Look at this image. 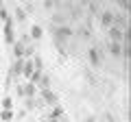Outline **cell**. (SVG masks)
<instances>
[{
	"label": "cell",
	"mask_w": 131,
	"mask_h": 122,
	"mask_svg": "<svg viewBox=\"0 0 131 122\" xmlns=\"http://www.w3.org/2000/svg\"><path fill=\"white\" fill-rule=\"evenodd\" d=\"M31 61H33V68H35V70H44V61L39 59L37 55H33V57H31Z\"/></svg>",
	"instance_id": "17"
},
{
	"label": "cell",
	"mask_w": 131,
	"mask_h": 122,
	"mask_svg": "<svg viewBox=\"0 0 131 122\" xmlns=\"http://www.w3.org/2000/svg\"><path fill=\"white\" fill-rule=\"evenodd\" d=\"M0 120L2 122H11L13 120V109H5V111L0 113Z\"/></svg>",
	"instance_id": "16"
},
{
	"label": "cell",
	"mask_w": 131,
	"mask_h": 122,
	"mask_svg": "<svg viewBox=\"0 0 131 122\" xmlns=\"http://www.w3.org/2000/svg\"><path fill=\"white\" fill-rule=\"evenodd\" d=\"M13 15H15V20H18V22H26V18H28V13L22 9V7H15Z\"/></svg>",
	"instance_id": "15"
},
{
	"label": "cell",
	"mask_w": 131,
	"mask_h": 122,
	"mask_svg": "<svg viewBox=\"0 0 131 122\" xmlns=\"http://www.w3.org/2000/svg\"><path fill=\"white\" fill-rule=\"evenodd\" d=\"M109 55L116 57V59H120V57H122V44H118V42H109Z\"/></svg>",
	"instance_id": "11"
},
{
	"label": "cell",
	"mask_w": 131,
	"mask_h": 122,
	"mask_svg": "<svg viewBox=\"0 0 131 122\" xmlns=\"http://www.w3.org/2000/svg\"><path fill=\"white\" fill-rule=\"evenodd\" d=\"M114 26H118V28H122V31H127V26H129L127 13H114Z\"/></svg>",
	"instance_id": "7"
},
{
	"label": "cell",
	"mask_w": 131,
	"mask_h": 122,
	"mask_svg": "<svg viewBox=\"0 0 131 122\" xmlns=\"http://www.w3.org/2000/svg\"><path fill=\"white\" fill-rule=\"evenodd\" d=\"M31 39H42L44 37V28L39 26V24H33L31 26V35H28Z\"/></svg>",
	"instance_id": "13"
},
{
	"label": "cell",
	"mask_w": 131,
	"mask_h": 122,
	"mask_svg": "<svg viewBox=\"0 0 131 122\" xmlns=\"http://www.w3.org/2000/svg\"><path fill=\"white\" fill-rule=\"evenodd\" d=\"M26 109H35V100L33 98H26Z\"/></svg>",
	"instance_id": "22"
},
{
	"label": "cell",
	"mask_w": 131,
	"mask_h": 122,
	"mask_svg": "<svg viewBox=\"0 0 131 122\" xmlns=\"http://www.w3.org/2000/svg\"><path fill=\"white\" fill-rule=\"evenodd\" d=\"M101 26H105V28H109V26H114V11H101Z\"/></svg>",
	"instance_id": "5"
},
{
	"label": "cell",
	"mask_w": 131,
	"mask_h": 122,
	"mask_svg": "<svg viewBox=\"0 0 131 122\" xmlns=\"http://www.w3.org/2000/svg\"><path fill=\"white\" fill-rule=\"evenodd\" d=\"M116 2H118V7H120L122 11H127V9H129V0H116Z\"/></svg>",
	"instance_id": "20"
},
{
	"label": "cell",
	"mask_w": 131,
	"mask_h": 122,
	"mask_svg": "<svg viewBox=\"0 0 131 122\" xmlns=\"http://www.w3.org/2000/svg\"><path fill=\"white\" fill-rule=\"evenodd\" d=\"M85 122H96V120H94V118L90 116V118H85Z\"/></svg>",
	"instance_id": "23"
},
{
	"label": "cell",
	"mask_w": 131,
	"mask_h": 122,
	"mask_svg": "<svg viewBox=\"0 0 131 122\" xmlns=\"http://www.w3.org/2000/svg\"><path fill=\"white\" fill-rule=\"evenodd\" d=\"M11 46H13V57H15V59H24V50H26V46H24L20 39H15Z\"/></svg>",
	"instance_id": "9"
},
{
	"label": "cell",
	"mask_w": 131,
	"mask_h": 122,
	"mask_svg": "<svg viewBox=\"0 0 131 122\" xmlns=\"http://www.w3.org/2000/svg\"><path fill=\"white\" fill-rule=\"evenodd\" d=\"M22 66H24V59H15L13 63H11L9 74H11V76H20V74H22Z\"/></svg>",
	"instance_id": "10"
},
{
	"label": "cell",
	"mask_w": 131,
	"mask_h": 122,
	"mask_svg": "<svg viewBox=\"0 0 131 122\" xmlns=\"http://www.w3.org/2000/svg\"><path fill=\"white\" fill-rule=\"evenodd\" d=\"M48 87H50V76H48V72H42L37 81V89H48Z\"/></svg>",
	"instance_id": "12"
},
{
	"label": "cell",
	"mask_w": 131,
	"mask_h": 122,
	"mask_svg": "<svg viewBox=\"0 0 131 122\" xmlns=\"http://www.w3.org/2000/svg\"><path fill=\"white\" fill-rule=\"evenodd\" d=\"M55 24H59V26L66 24V18H63V15H55Z\"/></svg>",
	"instance_id": "21"
},
{
	"label": "cell",
	"mask_w": 131,
	"mask_h": 122,
	"mask_svg": "<svg viewBox=\"0 0 131 122\" xmlns=\"http://www.w3.org/2000/svg\"><path fill=\"white\" fill-rule=\"evenodd\" d=\"M39 96H42V100H44L46 105H50V107H57V103H59L57 94L52 92L50 87H48V89H39Z\"/></svg>",
	"instance_id": "2"
},
{
	"label": "cell",
	"mask_w": 131,
	"mask_h": 122,
	"mask_svg": "<svg viewBox=\"0 0 131 122\" xmlns=\"http://www.w3.org/2000/svg\"><path fill=\"white\" fill-rule=\"evenodd\" d=\"M42 72L44 70H35L31 76H28V83H33V85H37V81H39V76H42Z\"/></svg>",
	"instance_id": "18"
},
{
	"label": "cell",
	"mask_w": 131,
	"mask_h": 122,
	"mask_svg": "<svg viewBox=\"0 0 131 122\" xmlns=\"http://www.w3.org/2000/svg\"><path fill=\"white\" fill-rule=\"evenodd\" d=\"M33 72H35V68H33V61L31 59H24V66H22V76H31Z\"/></svg>",
	"instance_id": "14"
},
{
	"label": "cell",
	"mask_w": 131,
	"mask_h": 122,
	"mask_svg": "<svg viewBox=\"0 0 131 122\" xmlns=\"http://www.w3.org/2000/svg\"><path fill=\"white\" fill-rule=\"evenodd\" d=\"M88 59L94 68H101V50L98 48H90L88 50Z\"/></svg>",
	"instance_id": "4"
},
{
	"label": "cell",
	"mask_w": 131,
	"mask_h": 122,
	"mask_svg": "<svg viewBox=\"0 0 131 122\" xmlns=\"http://www.w3.org/2000/svg\"><path fill=\"white\" fill-rule=\"evenodd\" d=\"M5 42L9 44V46L15 42V37H13V20H7L5 22Z\"/></svg>",
	"instance_id": "6"
},
{
	"label": "cell",
	"mask_w": 131,
	"mask_h": 122,
	"mask_svg": "<svg viewBox=\"0 0 131 122\" xmlns=\"http://www.w3.org/2000/svg\"><path fill=\"white\" fill-rule=\"evenodd\" d=\"M107 33H109V39H112V42H118V44H122L127 37H129V33L122 31V28H118V26H109Z\"/></svg>",
	"instance_id": "1"
},
{
	"label": "cell",
	"mask_w": 131,
	"mask_h": 122,
	"mask_svg": "<svg viewBox=\"0 0 131 122\" xmlns=\"http://www.w3.org/2000/svg\"><path fill=\"white\" fill-rule=\"evenodd\" d=\"M46 122H57V120H52V118H48V120H46Z\"/></svg>",
	"instance_id": "24"
},
{
	"label": "cell",
	"mask_w": 131,
	"mask_h": 122,
	"mask_svg": "<svg viewBox=\"0 0 131 122\" xmlns=\"http://www.w3.org/2000/svg\"><path fill=\"white\" fill-rule=\"evenodd\" d=\"M2 109H13V98H11V96H7V98H2Z\"/></svg>",
	"instance_id": "19"
},
{
	"label": "cell",
	"mask_w": 131,
	"mask_h": 122,
	"mask_svg": "<svg viewBox=\"0 0 131 122\" xmlns=\"http://www.w3.org/2000/svg\"><path fill=\"white\" fill-rule=\"evenodd\" d=\"M20 89H22V96H26V98H35V94H37V85H33V83L20 85Z\"/></svg>",
	"instance_id": "8"
},
{
	"label": "cell",
	"mask_w": 131,
	"mask_h": 122,
	"mask_svg": "<svg viewBox=\"0 0 131 122\" xmlns=\"http://www.w3.org/2000/svg\"><path fill=\"white\" fill-rule=\"evenodd\" d=\"M55 37L59 39V42H63V39L72 37V28H70V26H66V24H61V26L55 28Z\"/></svg>",
	"instance_id": "3"
}]
</instances>
